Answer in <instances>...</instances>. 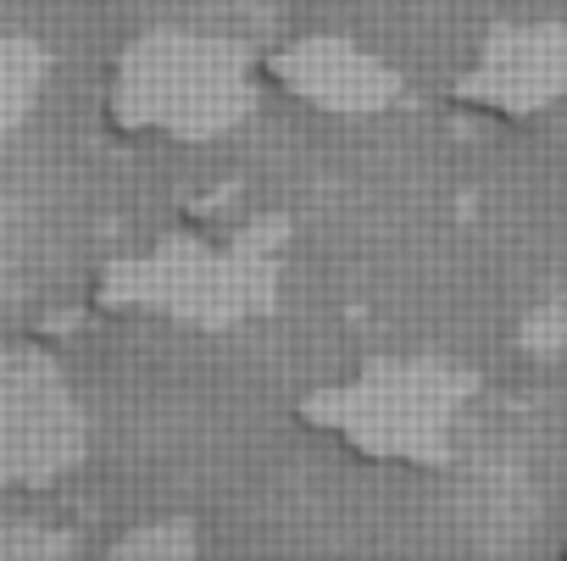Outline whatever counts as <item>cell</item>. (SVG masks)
I'll return each instance as SVG.
<instances>
[{
    "instance_id": "7a4b0ae2",
    "label": "cell",
    "mask_w": 567,
    "mask_h": 561,
    "mask_svg": "<svg viewBox=\"0 0 567 561\" xmlns=\"http://www.w3.org/2000/svg\"><path fill=\"white\" fill-rule=\"evenodd\" d=\"M256 51L228 34L156 23L128 34L101 73V123L117 145L200 150L245 128L261 106Z\"/></svg>"
},
{
    "instance_id": "8992f818",
    "label": "cell",
    "mask_w": 567,
    "mask_h": 561,
    "mask_svg": "<svg viewBox=\"0 0 567 561\" xmlns=\"http://www.w3.org/2000/svg\"><path fill=\"white\" fill-rule=\"evenodd\" d=\"M261 95L318 123H373L401 106V67L340 29H307L256 51Z\"/></svg>"
},
{
    "instance_id": "3957f363",
    "label": "cell",
    "mask_w": 567,
    "mask_h": 561,
    "mask_svg": "<svg viewBox=\"0 0 567 561\" xmlns=\"http://www.w3.org/2000/svg\"><path fill=\"white\" fill-rule=\"evenodd\" d=\"M278 256L261 239H212L173 228L95 261L84 307L101 323H151L178 334H239L272 312Z\"/></svg>"
},
{
    "instance_id": "277c9868",
    "label": "cell",
    "mask_w": 567,
    "mask_h": 561,
    "mask_svg": "<svg viewBox=\"0 0 567 561\" xmlns=\"http://www.w3.org/2000/svg\"><path fill=\"white\" fill-rule=\"evenodd\" d=\"M90 456V417L40 345L0 340V495H45L62 489Z\"/></svg>"
},
{
    "instance_id": "52a82bcc",
    "label": "cell",
    "mask_w": 567,
    "mask_h": 561,
    "mask_svg": "<svg viewBox=\"0 0 567 561\" xmlns=\"http://www.w3.org/2000/svg\"><path fill=\"white\" fill-rule=\"evenodd\" d=\"M45 90H51V51L34 34L0 29V139L34 123Z\"/></svg>"
},
{
    "instance_id": "5b68a950",
    "label": "cell",
    "mask_w": 567,
    "mask_h": 561,
    "mask_svg": "<svg viewBox=\"0 0 567 561\" xmlns=\"http://www.w3.org/2000/svg\"><path fill=\"white\" fill-rule=\"evenodd\" d=\"M451 112L489 128H539L567 106V23L501 18L489 23L445 84Z\"/></svg>"
},
{
    "instance_id": "6da1fadb",
    "label": "cell",
    "mask_w": 567,
    "mask_h": 561,
    "mask_svg": "<svg viewBox=\"0 0 567 561\" xmlns=\"http://www.w3.org/2000/svg\"><path fill=\"white\" fill-rule=\"evenodd\" d=\"M478 373L451 356L373 351L296 401V428L368 472H445Z\"/></svg>"
},
{
    "instance_id": "ba28073f",
    "label": "cell",
    "mask_w": 567,
    "mask_h": 561,
    "mask_svg": "<svg viewBox=\"0 0 567 561\" xmlns=\"http://www.w3.org/2000/svg\"><path fill=\"white\" fill-rule=\"evenodd\" d=\"M112 550H117V555H140V550H145V555H189V550H195V533L178 528V522H156V528L117 533Z\"/></svg>"
}]
</instances>
